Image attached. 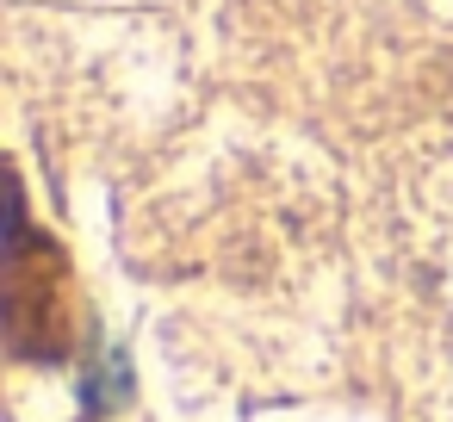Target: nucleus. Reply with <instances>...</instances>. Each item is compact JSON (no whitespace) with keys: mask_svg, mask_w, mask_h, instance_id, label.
<instances>
[]
</instances>
